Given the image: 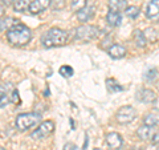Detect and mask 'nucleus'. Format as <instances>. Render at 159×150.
Returning a JSON list of instances; mask_svg holds the SVG:
<instances>
[{"label": "nucleus", "instance_id": "f257e3e1", "mask_svg": "<svg viewBox=\"0 0 159 150\" xmlns=\"http://www.w3.org/2000/svg\"><path fill=\"white\" fill-rule=\"evenodd\" d=\"M32 32L27 26L21 23H17L9 31H7V40L13 47H24L31 41Z\"/></svg>", "mask_w": 159, "mask_h": 150}, {"label": "nucleus", "instance_id": "f03ea898", "mask_svg": "<svg viewBox=\"0 0 159 150\" xmlns=\"http://www.w3.org/2000/svg\"><path fill=\"white\" fill-rule=\"evenodd\" d=\"M69 39V35L66 31L60 28H51L47 32L43 33L41 36V44L45 48H56L65 45Z\"/></svg>", "mask_w": 159, "mask_h": 150}, {"label": "nucleus", "instance_id": "7ed1b4c3", "mask_svg": "<svg viewBox=\"0 0 159 150\" xmlns=\"http://www.w3.org/2000/svg\"><path fill=\"white\" fill-rule=\"evenodd\" d=\"M101 35V29L96 26H81L74 29V40L81 43H89Z\"/></svg>", "mask_w": 159, "mask_h": 150}, {"label": "nucleus", "instance_id": "20e7f679", "mask_svg": "<svg viewBox=\"0 0 159 150\" xmlns=\"http://www.w3.org/2000/svg\"><path fill=\"white\" fill-rule=\"evenodd\" d=\"M40 118L41 117H40V114H37V113H21L16 117L15 124H16V128L20 132H25L28 129L36 126L40 122Z\"/></svg>", "mask_w": 159, "mask_h": 150}, {"label": "nucleus", "instance_id": "39448f33", "mask_svg": "<svg viewBox=\"0 0 159 150\" xmlns=\"http://www.w3.org/2000/svg\"><path fill=\"white\" fill-rule=\"evenodd\" d=\"M53 130H54V122L49 120V121H44L40 124L36 130L31 134V137L33 139H44L48 136H51Z\"/></svg>", "mask_w": 159, "mask_h": 150}, {"label": "nucleus", "instance_id": "423d86ee", "mask_svg": "<svg viewBox=\"0 0 159 150\" xmlns=\"http://www.w3.org/2000/svg\"><path fill=\"white\" fill-rule=\"evenodd\" d=\"M135 116H137V112L135 109H134L133 106H130V105H126V106H122L119 110L117 112V121L119 124H130L131 121H134L135 120Z\"/></svg>", "mask_w": 159, "mask_h": 150}, {"label": "nucleus", "instance_id": "0eeeda50", "mask_svg": "<svg viewBox=\"0 0 159 150\" xmlns=\"http://www.w3.org/2000/svg\"><path fill=\"white\" fill-rule=\"evenodd\" d=\"M106 143L107 146L113 149V150H119L123 145V138L121 137V134H118L116 132H111V133H107L106 134Z\"/></svg>", "mask_w": 159, "mask_h": 150}, {"label": "nucleus", "instance_id": "6e6552de", "mask_svg": "<svg viewBox=\"0 0 159 150\" xmlns=\"http://www.w3.org/2000/svg\"><path fill=\"white\" fill-rule=\"evenodd\" d=\"M49 6H51V0H33V2H31L29 12L32 15L41 13L43 11H45Z\"/></svg>", "mask_w": 159, "mask_h": 150}, {"label": "nucleus", "instance_id": "1a4fd4ad", "mask_svg": "<svg viewBox=\"0 0 159 150\" xmlns=\"http://www.w3.org/2000/svg\"><path fill=\"white\" fill-rule=\"evenodd\" d=\"M94 12H96V7H94L93 4H89V6L86 4L85 8H82L81 11L77 12V19L81 23H86L94 16Z\"/></svg>", "mask_w": 159, "mask_h": 150}, {"label": "nucleus", "instance_id": "9d476101", "mask_svg": "<svg viewBox=\"0 0 159 150\" xmlns=\"http://www.w3.org/2000/svg\"><path fill=\"white\" fill-rule=\"evenodd\" d=\"M146 16L151 20H159V0H151L147 4Z\"/></svg>", "mask_w": 159, "mask_h": 150}, {"label": "nucleus", "instance_id": "9b49d317", "mask_svg": "<svg viewBox=\"0 0 159 150\" xmlns=\"http://www.w3.org/2000/svg\"><path fill=\"white\" fill-rule=\"evenodd\" d=\"M155 93L150 89H141L138 93H137V100L141 102H145V104H150V102H154L155 101Z\"/></svg>", "mask_w": 159, "mask_h": 150}, {"label": "nucleus", "instance_id": "f8f14e48", "mask_svg": "<svg viewBox=\"0 0 159 150\" xmlns=\"http://www.w3.org/2000/svg\"><path fill=\"white\" fill-rule=\"evenodd\" d=\"M107 53L111 59L118 60V59H122V57L126 56V48L123 45H121V44H113V45L109 48Z\"/></svg>", "mask_w": 159, "mask_h": 150}, {"label": "nucleus", "instance_id": "ddd939ff", "mask_svg": "<svg viewBox=\"0 0 159 150\" xmlns=\"http://www.w3.org/2000/svg\"><path fill=\"white\" fill-rule=\"evenodd\" d=\"M137 136L141 139H143V141H148L154 136V129L151 126H147V125H142V126L138 128Z\"/></svg>", "mask_w": 159, "mask_h": 150}, {"label": "nucleus", "instance_id": "4468645a", "mask_svg": "<svg viewBox=\"0 0 159 150\" xmlns=\"http://www.w3.org/2000/svg\"><path fill=\"white\" fill-rule=\"evenodd\" d=\"M107 4L110 11H114V12H122V11H126L127 8L126 0H109Z\"/></svg>", "mask_w": 159, "mask_h": 150}, {"label": "nucleus", "instance_id": "2eb2a0df", "mask_svg": "<svg viewBox=\"0 0 159 150\" xmlns=\"http://www.w3.org/2000/svg\"><path fill=\"white\" fill-rule=\"evenodd\" d=\"M106 21L109 23V26L118 27V26H121V23H122V15L119 12L110 11L107 13V16H106Z\"/></svg>", "mask_w": 159, "mask_h": 150}, {"label": "nucleus", "instance_id": "dca6fc26", "mask_svg": "<svg viewBox=\"0 0 159 150\" xmlns=\"http://www.w3.org/2000/svg\"><path fill=\"white\" fill-rule=\"evenodd\" d=\"M29 7H31V0H16L13 9H15V12L24 13V12L29 11Z\"/></svg>", "mask_w": 159, "mask_h": 150}, {"label": "nucleus", "instance_id": "f3484780", "mask_svg": "<svg viewBox=\"0 0 159 150\" xmlns=\"http://www.w3.org/2000/svg\"><path fill=\"white\" fill-rule=\"evenodd\" d=\"M19 21L15 20L12 17H6L3 20H0V32H4V31H9L13 26H16Z\"/></svg>", "mask_w": 159, "mask_h": 150}, {"label": "nucleus", "instance_id": "a211bd4d", "mask_svg": "<svg viewBox=\"0 0 159 150\" xmlns=\"http://www.w3.org/2000/svg\"><path fill=\"white\" fill-rule=\"evenodd\" d=\"M134 41H135V44H137L138 48L146 47V37H145V35H143L142 31L137 29V31L134 32Z\"/></svg>", "mask_w": 159, "mask_h": 150}, {"label": "nucleus", "instance_id": "6ab92c4d", "mask_svg": "<svg viewBox=\"0 0 159 150\" xmlns=\"http://www.w3.org/2000/svg\"><path fill=\"white\" fill-rule=\"evenodd\" d=\"M157 77H158V71L155 68H147L146 69V72L143 73V78L146 80V81H148V82H152V81H155L157 80Z\"/></svg>", "mask_w": 159, "mask_h": 150}, {"label": "nucleus", "instance_id": "aec40b11", "mask_svg": "<svg viewBox=\"0 0 159 150\" xmlns=\"http://www.w3.org/2000/svg\"><path fill=\"white\" fill-rule=\"evenodd\" d=\"M106 85H107V89L110 92H122L123 91V87L121 84H118L114 78H107L106 80Z\"/></svg>", "mask_w": 159, "mask_h": 150}, {"label": "nucleus", "instance_id": "412c9836", "mask_svg": "<svg viewBox=\"0 0 159 150\" xmlns=\"http://www.w3.org/2000/svg\"><path fill=\"white\" fill-rule=\"evenodd\" d=\"M125 13H126L127 17H130V19H137V17L139 16V13H141V9H139L138 7H135V6H130V7L126 8Z\"/></svg>", "mask_w": 159, "mask_h": 150}, {"label": "nucleus", "instance_id": "4be33fe9", "mask_svg": "<svg viewBox=\"0 0 159 150\" xmlns=\"http://www.w3.org/2000/svg\"><path fill=\"white\" fill-rule=\"evenodd\" d=\"M70 7L74 12H78V11H81L82 8L86 7V0H72Z\"/></svg>", "mask_w": 159, "mask_h": 150}, {"label": "nucleus", "instance_id": "5701e85b", "mask_svg": "<svg viewBox=\"0 0 159 150\" xmlns=\"http://www.w3.org/2000/svg\"><path fill=\"white\" fill-rule=\"evenodd\" d=\"M143 35H145L146 40H148V41H155V40L158 39V32H157L154 28H147V29H145Z\"/></svg>", "mask_w": 159, "mask_h": 150}, {"label": "nucleus", "instance_id": "b1692460", "mask_svg": "<svg viewBox=\"0 0 159 150\" xmlns=\"http://www.w3.org/2000/svg\"><path fill=\"white\" fill-rule=\"evenodd\" d=\"M143 125H147V126L154 128L155 125H158V118L154 116V114H147V116L143 118Z\"/></svg>", "mask_w": 159, "mask_h": 150}, {"label": "nucleus", "instance_id": "393cba45", "mask_svg": "<svg viewBox=\"0 0 159 150\" xmlns=\"http://www.w3.org/2000/svg\"><path fill=\"white\" fill-rule=\"evenodd\" d=\"M58 72H60V74H61L62 77H72L73 76V73H74V71H73V68L72 67H69V65H62L61 68L58 69Z\"/></svg>", "mask_w": 159, "mask_h": 150}, {"label": "nucleus", "instance_id": "a878e982", "mask_svg": "<svg viewBox=\"0 0 159 150\" xmlns=\"http://www.w3.org/2000/svg\"><path fill=\"white\" fill-rule=\"evenodd\" d=\"M51 7L57 11V9H62L65 7V0H51Z\"/></svg>", "mask_w": 159, "mask_h": 150}, {"label": "nucleus", "instance_id": "bb28decb", "mask_svg": "<svg viewBox=\"0 0 159 150\" xmlns=\"http://www.w3.org/2000/svg\"><path fill=\"white\" fill-rule=\"evenodd\" d=\"M8 102H9V97L7 96V94H4V96L0 98V108H4Z\"/></svg>", "mask_w": 159, "mask_h": 150}, {"label": "nucleus", "instance_id": "cd10ccee", "mask_svg": "<svg viewBox=\"0 0 159 150\" xmlns=\"http://www.w3.org/2000/svg\"><path fill=\"white\" fill-rule=\"evenodd\" d=\"M12 102H15V104H19L20 102V97H19V92L17 91H13L12 92V100H11Z\"/></svg>", "mask_w": 159, "mask_h": 150}, {"label": "nucleus", "instance_id": "c85d7f7f", "mask_svg": "<svg viewBox=\"0 0 159 150\" xmlns=\"http://www.w3.org/2000/svg\"><path fill=\"white\" fill-rule=\"evenodd\" d=\"M151 141H152L154 145H159V132H158V133H154Z\"/></svg>", "mask_w": 159, "mask_h": 150}, {"label": "nucleus", "instance_id": "c756f323", "mask_svg": "<svg viewBox=\"0 0 159 150\" xmlns=\"http://www.w3.org/2000/svg\"><path fill=\"white\" fill-rule=\"evenodd\" d=\"M76 149V146H74L73 143H66L65 146H64V150H74Z\"/></svg>", "mask_w": 159, "mask_h": 150}, {"label": "nucleus", "instance_id": "7c9ffc66", "mask_svg": "<svg viewBox=\"0 0 159 150\" xmlns=\"http://www.w3.org/2000/svg\"><path fill=\"white\" fill-rule=\"evenodd\" d=\"M152 104H154V109L159 112V97H157V98H155V101H154Z\"/></svg>", "mask_w": 159, "mask_h": 150}, {"label": "nucleus", "instance_id": "2f4dec72", "mask_svg": "<svg viewBox=\"0 0 159 150\" xmlns=\"http://www.w3.org/2000/svg\"><path fill=\"white\" fill-rule=\"evenodd\" d=\"M13 2H15V0H2V3L4 4V6H11Z\"/></svg>", "mask_w": 159, "mask_h": 150}, {"label": "nucleus", "instance_id": "473e14b6", "mask_svg": "<svg viewBox=\"0 0 159 150\" xmlns=\"http://www.w3.org/2000/svg\"><path fill=\"white\" fill-rule=\"evenodd\" d=\"M4 11H6V8H4L3 4H0V17H2L3 15H4Z\"/></svg>", "mask_w": 159, "mask_h": 150}, {"label": "nucleus", "instance_id": "72a5a7b5", "mask_svg": "<svg viewBox=\"0 0 159 150\" xmlns=\"http://www.w3.org/2000/svg\"><path fill=\"white\" fill-rule=\"evenodd\" d=\"M4 94H6V91H4L3 88H0V98H2V97L4 96Z\"/></svg>", "mask_w": 159, "mask_h": 150}, {"label": "nucleus", "instance_id": "f704fd0d", "mask_svg": "<svg viewBox=\"0 0 159 150\" xmlns=\"http://www.w3.org/2000/svg\"><path fill=\"white\" fill-rule=\"evenodd\" d=\"M93 150H101V149H98V148H96V149H93Z\"/></svg>", "mask_w": 159, "mask_h": 150}, {"label": "nucleus", "instance_id": "c9c22d12", "mask_svg": "<svg viewBox=\"0 0 159 150\" xmlns=\"http://www.w3.org/2000/svg\"><path fill=\"white\" fill-rule=\"evenodd\" d=\"M0 150H6V149H3V148H0Z\"/></svg>", "mask_w": 159, "mask_h": 150}, {"label": "nucleus", "instance_id": "e433bc0d", "mask_svg": "<svg viewBox=\"0 0 159 150\" xmlns=\"http://www.w3.org/2000/svg\"><path fill=\"white\" fill-rule=\"evenodd\" d=\"M131 150H137V149H131Z\"/></svg>", "mask_w": 159, "mask_h": 150}]
</instances>
